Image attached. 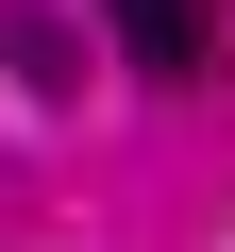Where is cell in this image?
Masks as SVG:
<instances>
[{
    "label": "cell",
    "mask_w": 235,
    "mask_h": 252,
    "mask_svg": "<svg viewBox=\"0 0 235 252\" xmlns=\"http://www.w3.org/2000/svg\"><path fill=\"white\" fill-rule=\"evenodd\" d=\"M118 51H135L151 84H185V67L218 51V0H118Z\"/></svg>",
    "instance_id": "obj_1"
}]
</instances>
